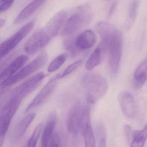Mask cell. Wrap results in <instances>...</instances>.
Returning a JSON list of instances; mask_svg holds the SVG:
<instances>
[{
  "label": "cell",
  "instance_id": "obj_29",
  "mask_svg": "<svg viewBox=\"0 0 147 147\" xmlns=\"http://www.w3.org/2000/svg\"><path fill=\"white\" fill-rule=\"evenodd\" d=\"M125 133L126 134V137L128 140L132 139V134H133V131L132 128L130 126L128 125H126L124 127Z\"/></svg>",
  "mask_w": 147,
  "mask_h": 147
},
{
  "label": "cell",
  "instance_id": "obj_20",
  "mask_svg": "<svg viewBox=\"0 0 147 147\" xmlns=\"http://www.w3.org/2000/svg\"><path fill=\"white\" fill-rule=\"evenodd\" d=\"M67 57L66 53H62L56 57L49 64L47 68L48 72L52 73L60 69L66 61Z\"/></svg>",
  "mask_w": 147,
  "mask_h": 147
},
{
  "label": "cell",
  "instance_id": "obj_6",
  "mask_svg": "<svg viewBox=\"0 0 147 147\" xmlns=\"http://www.w3.org/2000/svg\"><path fill=\"white\" fill-rule=\"evenodd\" d=\"M53 38L44 28L30 36L24 45V51L28 55H33L44 49Z\"/></svg>",
  "mask_w": 147,
  "mask_h": 147
},
{
  "label": "cell",
  "instance_id": "obj_3",
  "mask_svg": "<svg viewBox=\"0 0 147 147\" xmlns=\"http://www.w3.org/2000/svg\"><path fill=\"white\" fill-rule=\"evenodd\" d=\"M47 53L45 51L41 52L34 59L28 64L22 67L12 77L1 81V94L2 95L10 87L20 80L33 73L43 67L47 62Z\"/></svg>",
  "mask_w": 147,
  "mask_h": 147
},
{
  "label": "cell",
  "instance_id": "obj_17",
  "mask_svg": "<svg viewBox=\"0 0 147 147\" xmlns=\"http://www.w3.org/2000/svg\"><path fill=\"white\" fill-rule=\"evenodd\" d=\"M147 60L141 64L135 72L134 75V85L137 89L141 88L146 80Z\"/></svg>",
  "mask_w": 147,
  "mask_h": 147
},
{
  "label": "cell",
  "instance_id": "obj_30",
  "mask_svg": "<svg viewBox=\"0 0 147 147\" xmlns=\"http://www.w3.org/2000/svg\"><path fill=\"white\" fill-rule=\"evenodd\" d=\"M5 24V20L3 19H1L0 20V27L2 28Z\"/></svg>",
  "mask_w": 147,
  "mask_h": 147
},
{
  "label": "cell",
  "instance_id": "obj_19",
  "mask_svg": "<svg viewBox=\"0 0 147 147\" xmlns=\"http://www.w3.org/2000/svg\"><path fill=\"white\" fill-rule=\"evenodd\" d=\"M36 116L35 113H30L23 117L17 126L16 129V138H20L25 134L29 125L32 123Z\"/></svg>",
  "mask_w": 147,
  "mask_h": 147
},
{
  "label": "cell",
  "instance_id": "obj_22",
  "mask_svg": "<svg viewBox=\"0 0 147 147\" xmlns=\"http://www.w3.org/2000/svg\"><path fill=\"white\" fill-rule=\"evenodd\" d=\"M91 126V109L89 105L85 106L82 117L80 131L83 134L86 128Z\"/></svg>",
  "mask_w": 147,
  "mask_h": 147
},
{
  "label": "cell",
  "instance_id": "obj_15",
  "mask_svg": "<svg viewBox=\"0 0 147 147\" xmlns=\"http://www.w3.org/2000/svg\"><path fill=\"white\" fill-rule=\"evenodd\" d=\"M46 0H33L28 4L15 20L14 24H19L29 18L42 6Z\"/></svg>",
  "mask_w": 147,
  "mask_h": 147
},
{
  "label": "cell",
  "instance_id": "obj_12",
  "mask_svg": "<svg viewBox=\"0 0 147 147\" xmlns=\"http://www.w3.org/2000/svg\"><path fill=\"white\" fill-rule=\"evenodd\" d=\"M58 121V113L53 111L50 113L43 129L41 147H48L50 140L54 133V129Z\"/></svg>",
  "mask_w": 147,
  "mask_h": 147
},
{
  "label": "cell",
  "instance_id": "obj_1",
  "mask_svg": "<svg viewBox=\"0 0 147 147\" xmlns=\"http://www.w3.org/2000/svg\"><path fill=\"white\" fill-rule=\"evenodd\" d=\"M96 28L102 38L100 43L108 53L110 71L115 74L118 72L122 54V34L114 25L106 22H100Z\"/></svg>",
  "mask_w": 147,
  "mask_h": 147
},
{
  "label": "cell",
  "instance_id": "obj_27",
  "mask_svg": "<svg viewBox=\"0 0 147 147\" xmlns=\"http://www.w3.org/2000/svg\"><path fill=\"white\" fill-rule=\"evenodd\" d=\"M61 140L58 133L54 132L48 144V147H62Z\"/></svg>",
  "mask_w": 147,
  "mask_h": 147
},
{
  "label": "cell",
  "instance_id": "obj_25",
  "mask_svg": "<svg viewBox=\"0 0 147 147\" xmlns=\"http://www.w3.org/2000/svg\"><path fill=\"white\" fill-rule=\"evenodd\" d=\"M139 6L138 0H133L130 3L128 10V18L129 20L131 22H133L136 18Z\"/></svg>",
  "mask_w": 147,
  "mask_h": 147
},
{
  "label": "cell",
  "instance_id": "obj_24",
  "mask_svg": "<svg viewBox=\"0 0 147 147\" xmlns=\"http://www.w3.org/2000/svg\"><path fill=\"white\" fill-rule=\"evenodd\" d=\"M43 128V124L39 123L36 126L33 132L32 136L30 137L27 144V147H35L38 139L41 135Z\"/></svg>",
  "mask_w": 147,
  "mask_h": 147
},
{
  "label": "cell",
  "instance_id": "obj_18",
  "mask_svg": "<svg viewBox=\"0 0 147 147\" xmlns=\"http://www.w3.org/2000/svg\"><path fill=\"white\" fill-rule=\"evenodd\" d=\"M130 147H144L147 139V123L142 130L133 131Z\"/></svg>",
  "mask_w": 147,
  "mask_h": 147
},
{
  "label": "cell",
  "instance_id": "obj_21",
  "mask_svg": "<svg viewBox=\"0 0 147 147\" xmlns=\"http://www.w3.org/2000/svg\"><path fill=\"white\" fill-rule=\"evenodd\" d=\"M85 147H96V140L92 126H90L83 132Z\"/></svg>",
  "mask_w": 147,
  "mask_h": 147
},
{
  "label": "cell",
  "instance_id": "obj_7",
  "mask_svg": "<svg viewBox=\"0 0 147 147\" xmlns=\"http://www.w3.org/2000/svg\"><path fill=\"white\" fill-rule=\"evenodd\" d=\"M34 25V21L28 22L15 34L1 44L0 45L1 59L6 57L20 44V42L32 31Z\"/></svg>",
  "mask_w": 147,
  "mask_h": 147
},
{
  "label": "cell",
  "instance_id": "obj_8",
  "mask_svg": "<svg viewBox=\"0 0 147 147\" xmlns=\"http://www.w3.org/2000/svg\"><path fill=\"white\" fill-rule=\"evenodd\" d=\"M45 78V75L43 72L36 74L14 89L11 91L9 97L15 98L22 101L40 85Z\"/></svg>",
  "mask_w": 147,
  "mask_h": 147
},
{
  "label": "cell",
  "instance_id": "obj_11",
  "mask_svg": "<svg viewBox=\"0 0 147 147\" xmlns=\"http://www.w3.org/2000/svg\"><path fill=\"white\" fill-rule=\"evenodd\" d=\"M118 102L125 116L134 119L138 114V108L133 97L127 91H123L118 96Z\"/></svg>",
  "mask_w": 147,
  "mask_h": 147
},
{
  "label": "cell",
  "instance_id": "obj_9",
  "mask_svg": "<svg viewBox=\"0 0 147 147\" xmlns=\"http://www.w3.org/2000/svg\"><path fill=\"white\" fill-rule=\"evenodd\" d=\"M60 74H56L42 87L26 108V113L43 104L51 96L58 85V81L60 79Z\"/></svg>",
  "mask_w": 147,
  "mask_h": 147
},
{
  "label": "cell",
  "instance_id": "obj_4",
  "mask_svg": "<svg viewBox=\"0 0 147 147\" xmlns=\"http://www.w3.org/2000/svg\"><path fill=\"white\" fill-rule=\"evenodd\" d=\"M90 8L87 5L79 7L66 20L60 32L61 36L72 35L86 26L91 17Z\"/></svg>",
  "mask_w": 147,
  "mask_h": 147
},
{
  "label": "cell",
  "instance_id": "obj_2",
  "mask_svg": "<svg viewBox=\"0 0 147 147\" xmlns=\"http://www.w3.org/2000/svg\"><path fill=\"white\" fill-rule=\"evenodd\" d=\"M81 83L84 88L87 102L95 104L102 98L108 91L107 80L100 74L88 73L82 77Z\"/></svg>",
  "mask_w": 147,
  "mask_h": 147
},
{
  "label": "cell",
  "instance_id": "obj_14",
  "mask_svg": "<svg viewBox=\"0 0 147 147\" xmlns=\"http://www.w3.org/2000/svg\"><path fill=\"white\" fill-rule=\"evenodd\" d=\"M28 57L26 55H20L16 58L2 71L0 75L1 81L5 80L12 77L21 69L28 61Z\"/></svg>",
  "mask_w": 147,
  "mask_h": 147
},
{
  "label": "cell",
  "instance_id": "obj_31",
  "mask_svg": "<svg viewBox=\"0 0 147 147\" xmlns=\"http://www.w3.org/2000/svg\"><path fill=\"white\" fill-rule=\"evenodd\" d=\"M7 1H8V0H1V3L3 2H5Z\"/></svg>",
  "mask_w": 147,
  "mask_h": 147
},
{
  "label": "cell",
  "instance_id": "obj_10",
  "mask_svg": "<svg viewBox=\"0 0 147 147\" xmlns=\"http://www.w3.org/2000/svg\"><path fill=\"white\" fill-rule=\"evenodd\" d=\"M84 107L77 102L68 112L66 125L68 131L72 134L76 135L80 131Z\"/></svg>",
  "mask_w": 147,
  "mask_h": 147
},
{
  "label": "cell",
  "instance_id": "obj_13",
  "mask_svg": "<svg viewBox=\"0 0 147 147\" xmlns=\"http://www.w3.org/2000/svg\"><path fill=\"white\" fill-rule=\"evenodd\" d=\"M96 41V35L91 30H87L75 38V45L79 53L89 50L93 46Z\"/></svg>",
  "mask_w": 147,
  "mask_h": 147
},
{
  "label": "cell",
  "instance_id": "obj_28",
  "mask_svg": "<svg viewBox=\"0 0 147 147\" xmlns=\"http://www.w3.org/2000/svg\"><path fill=\"white\" fill-rule=\"evenodd\" d=\"M14 2V0H8L3 2L1 3V7H0L1 13L4 12L9 9L12 6Z\"/></svg>",
  "mask_w": 147,
  "mask_h": 147
},
{
  "label": "cell",
  "instance_id": "obj_5",
  "mask_svg": "<svg viewBox=\"0 0 147 147\" xmlns=\"http://www.w3.org/2000/svg\"><path fill=\"white\" fill-rule=\"evenodd\" d=\"M22 100L9 97L1 109L0 114V145L2 147L11 121L18 110Z\"/></svg>",
  "mask_w": 147,
  "mask_h": 147
},
{
  "label": "cell",
  "instance_id": "obj_23",
  "mask_svg": "<svg viewBox=\"0 0 147 147\" xmlns=\"http://www.w3.org/2000/svg\"><path fill=\"white\" fill-rule=\"evenodd\" d=\"M98 141V147H107V133L103 124L98 125L97 129Z\"/></svg>",
  "mask_w": 147,
  "mask_h": 147
},
{
  "label": "cell",
  "instance_id": "obj_26",
  "mask_svg": "<svg viewBox=\"0 0 147 147\" xmlns=\"http://www.w3.org/2000/svg\"><path fill=\"white\" fill-rule=\"evenodd\" d=\"M83 62V60H79L70 65L65 69L63 73L60 74V79L70 75L76 70L77 69L82 65Z\"/></svg>",
  "mask_w": 147,
  "mask_h": 147
},
{
  "label": "cell",
  "instance_id": "obj_16",
  "mask_svg": "<svg viewBox=\"0 0 147 147\" xmlns=\"http://www.w3.org/2000/svg\"><path fill=\"white\" fill-rule=\"evenodd\" d=\"M106 52L104 47L100 43L87 60L85 65L86 69L91 70L97 66L101 63L103 56Z\"/></svg>",
  "mask_w": 147,
  "mask_h": 147
}]
</instances>
